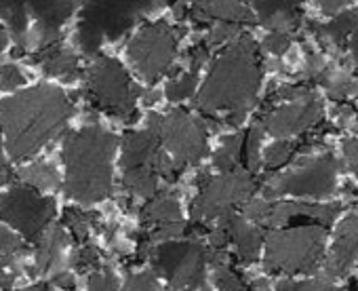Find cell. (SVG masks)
I'll list each match as a JSON object with an SVG mask.
<instances>
[{"label":"cell","instance_id":"6da1fadb","mask_svg":"<svg viewBox=\"0 0 358 291\" xmlns=\"http://www.w3.org/2000/svg\"><path fill=\"white\" fill-rule=\"evenodd\" d=\"M264 70L255 41L238 34L213 62L196 95V108L207 116H224L226 125H241L255 106Z\"/></svg>","mask_w":358,"mask_h":291},{"label":"cell","instance_id":"7a4b0ae2","mask_svg":"<svg viewBox=\"0 0 358 291\" xmlns=\"http://www.w3.org/2000/svg\"><path fill=\"white\" fill-rule=\"evenodd\" d=\"M74 108L68 95L53 85H36L0 101V127L13 161L32 159L43 146L62 133Z\"/></svg>","mask_w":358,"mask_h":291},{"label":"cell","instance_id":"3957f363","mask_svg":"<svg viewBox=\"0 0 358 291\" xmlns=\"http://www.w3.org/2000/svg\"><path fill=\"white\" fill-rule=\"evenodd\" d=\"M116 146V137L99 125L72 131L64 139V188L70 199L91 205L112 194V159Z\"/></svg>","mask_w":358,"mask_h":291},{"label":"cell","instance_id":"277c9868","mask_svg":"<svg viewBox=\"0 0 358 291\" xmlns=\"http://www.w3.org/2000/svg\"><path fill=\"white\" fill-rule=\"evenodd\" d=\"M78 3L80 0H0V20L15 43V55L57 45L62 26L72 17Z\"/></svg>","mask_w":358,"mask_h":291},{"label":"cell","instance_id":"5b68a950","mask_svg":"<svg viewBox=\"0 0 358 291\" xmlns=\"http://www.w3.org/2000/svg\"><path fill=\"white\" fill-rule=\"evenodd\" d=\"M162 3L164 0H87L76 30L80 51L95 55L103 43L120 38Z\"/></svg>","mask_w":358,"mask_h":291},{"label":"cell","instance_id":"8992f818","mask_svg":"<svg viewBox=\"0 0 358 291\" xmlns=\"http://www.w3.org/2000/svg\"><path fill=\"white\" fill-rule=\"evenodd\" d=\"M327 226L297 224L280 228L266 239V268L285 274H312L322 262Z\"/></svg>","mask_w":358,"mask_h":291},{"label":"cell","instance_id":"52a82bcc","mask_svg":"<svg viewBox=\"0 0 358 291\" xmlns=\"http://www.w3.org/2000/svg\"><path fill=\"white\" fill-rule=\"evenodd\" d=\"M85 78V93L95 108L120 120H135L139 89L133 85L129 72L122 68L120 62L108 55H97L89 66Z\"/></svg>","mask_w":358,"mask_h":291},{"label":"cell","instance_id":"ba28073f","mask_svg":"<svg viewBox=\"0 0 358 291\" xmlns=\"http://www.w3.org/2000/svg\"><path fill=\"white\" fill-rule=\"evenodd\" d=\"M148 129L158 135L162 148L179 167L196 165L207 157L209 148L205 120L184 108H175L164 116L150 114Z\"/></svg>","mask_w":358,"mask_h":291},{"label":"cell","instance_id":"9c48e42d","mask_svg":"<svg viewBox=\"0 0 358 291\" xmlns=\"http://www.w3.org/2000/svg\"><path fill=\"white\" fill-rule=\"evenodd\" d=\"M150 255L154 270L166 278L173 291H211L205 281L209 249L199 241H162Z\"/></svg>","mask_w":358,"mask_h":291},{"label":"cell","instance_id":"30bf717a","mask_svg":"<svg viewBox=\"0 0 358 291\" xmlns=\"http://www.w3.org/2000/svg\"><path fill=\"white\" fill-rule=\"evenodd\" d=\"M257 190V182L251 171L236 169L228 173H220L215 178H205L201 194L192 203V220L194 222H211L224 220L243 207L253 192Z\"/></svg>","mask_w":358,"mask_h":291},{"label":"cell","instance_id":"8fae6325","mask_svg":"<svg viewBox=\"0 0 358 291\" xmlns=\"http://www.w3.org/2000/svg\"><path fill=\"white\" fill-rule=\"evenodd\" d=\"M179 47V30L166 22H154L143 26L127 47L131 64L137 68L143 80L156 83L164 76L175 59Z\"/></svg>","mask_w":358,"mask_h":291},{"label":"cell","instance_id":"7c38bea8","mask_svg":"<svg viewBox=\"0 0 358 291\" xmlns=\"http://www.w3.org/2000/svg\"><path fill=\"white\" fill-rule=\"evenodd\" d=\"M55 218V201L30 184L13 186L0 197V220L20 230L28 243H38Z\"/></svg>","mask_w":358,"mask_h":291},{"label":"cell","instance_id":"4fadbf2b","mask_svg":"<svg viewBox=\"0 0 358 291\" xmlns=\"http://www.w3.org/2000/svg\"><path fill=\"white\" fill-rule=\"evenodd\" d=\"M339 163L333 155L314 157L295 169L272 178L266 184V199L295 194V197H312L322 199L335 192L337 186Z\"/></svg>","mask_w":358,"mask_h":291},{"label":"cell","instance_id":"5bb4252c","mask_svg":"<svg viewBox=\"0 0 358 291\" xmlns=\"http://www.w3.org/2000/svg\"><path fill=\"white\" fill-rule=\"evenodd\" d=\"M322 118V101L320 97L301 87L293 97L282 99L280 106H274L262 118L266 133L276 139H287L291 135H299L312 129Z\"/></svg>","mask_w":358,"mask_h":291},{"label":"cell","instance_id":"9a60e30c","mask_svg":"<svg viewBox=\"0 0 358 291\" xmlns=\"http://www.w3.org/2000/svg\"><path fill=\"white\" fill-rule=\"evenodd\" d=\"M122 169L133 167H150L160 178L173 182L179 173V167L171 155L162 148L158 135L150 129L143 131H127L122 135V157H120Z\"/></svg>","mask_w":358,"mask_h":291},{"label":"cell","instance_id":"2e32d148","mask_svg":"<svg viewBox=\"0 0 358 291\" xmlns=\"http://www.w3.org/2000/svg\"><path fill=\"white\" fill-rule=\"evenodd\" d=\"M339 213V205H312V203H272L264 226H297V224H322L331 226Z\"/></svg>","mask_w":358,"mask_h":291},{"label":"cell","instance_id":"e0dca14e","mask_svg":"<svg viewBox=\"0 0 358 291\" xmlns=\"http://www.w3.org/2000/svg\"><path fill=\"white\" fill-rule=\"evenodd\" d=\"M356 260H358V215L350 213L341 220L337 228L335 243L324 264L327 278L333 281V278L345 276Z\"/></svg>","mask_w":358,"mask_h":291},{"label":"cell","instance_id":"ac0fdd59","mask_svg":"<svg viewBox=\"0 0 358 291\" xmlns=\"http://www.w3.org/2000/svg\"><path fill=\"white\" fill-rule=\"evenodd\" d=\"M268 32H295L301 24V0H247Z\"/></svg>","mask_w":358,"mask_h":291},{"label":"cell","instance_id":"d6986e66","mask_svg":"<svg viewBox=\"0 0 358 291\" xmlns=\"http://www.w3.org/2000/svg\"><path fill=\"white\" fill-rule=\"evenodd\" d=\"M188 15L205 22H232V24H253V11L243 0H186Z\"/></svg>","mask_w":358,"mask_h":291},{"label":"cell","instance_id":"ffe728a7","mask_svg":"<svg viewBox=\"0 0 358 291\" xmlns=\"http://www.w3.org/2000/svg\"><path fill=\"white\" fill-rule=\"evenodd\" d=\"M222 224L228 230V239L236 249V255L243 264H251L257 260V253L264 243V232L259 230V224H253L245 215L230 213L222 220Z\"/></svg>","mask_w":358,"mask_h":291},{"label":"cell","instance_id":"44dd1931","mask_svg":"<svg viewBox=\"0 0 358 291\" xmlns=\"http://www.w3.org/2000/svg\"><path fill=\"white\" fill-rule=\"evenodd\" d=\"M68 243H70V236L62 226L47 230L41 236V241L36 243V272L43 276L62 272L64 251H66Z\"/></svg>","mask_w":358,"mask_h":291},{"label":"cell","instance_id":"7402d4cb","mask_svg":"<svg viewBox=\"0 0 358 291\" xmlns=\"http://www.w3.org/2000/svg\"><path fill=\"white\" fill-rule=\"evenodd\" d=\"M30 59L34 64H41L43 70L49 76H55V78L74 80L80 74V70H78V57L72 51L62 49L59 45H53V47H45L41 51H34V53H30Z\"/></svg>","mask_w":358,"mask_h":291},{"label":"cell","instance_id":"603a6c76","mask_svg":"<svg viewBox=\"0 0 358 291\" xmlns=\"http://www.w3.org/2000/svg\"><path fill=\"white\" fill-rule=\"evenodd\" d=\"M141 222L148 228H162V226H173V224H182V207L179 201L173 194L158 192L154 194L141 209Z\"/></svg>","mask_w":358,"mask_h":291},{"label":"cell","instance_id":"cb8c5ba5","mask_svg":"<svg viewBox=\"0 0 358 291\" xmlns=\"http://www.w3.org/2000/svg\"><path fill=\"white\" fill-rule=\"evenodd\" d=\"M314 32L322 38L333 43L335 47H345L348 38L358 30V11L350 9V11H341L337 15H333V20L324 26H312Z\"/></svg>","mask_w":358,"mask_h":291},{"label":"cell","instance_id":"d4e9b609","mask_svg":"<svg viewBox=\"0 0 358 291\" xmlns=\"http://www.w3.org/2000/svg\"><path fill=\"white\" fill-rule=\"evenodd\" d=\"M209 264L213 266V274H215V283L220 291H249L241 274L230 266L224 249L209 247Z\"/></svg>","mask_w":358,"mask_h":291},{"label":"cell","instance_id":"484cf974","mask_svg":"<svg viewBox=\"0 0 358 291\" xmlns=\"http://www.w3.org/2000/svg\"><path fill=\"white\" fill-rule=\"evenodd\" d=\"M158 173L150 167H133V169H122V184L124 188L141 199H152L158 194Z\"/></svg>","mask_w":358,"mask_h":291},{"label":"cell","instance_id":"4316f807","mask_svg":"<svg viewBox=\"0 0 358 291\" xmlns=\"http://www.w3.org/2000/svg\"><path fill=\"white\" fill-rule=\"evenodd\" d=\"M243 143H245V133H236V135L226 137L224 143L220 146V150L213 157L215 169H220L222 173L241 169V165H243Z\"/></svg>","mask_w":358,"mask_h":291},{"label":"cell","instance_id":"83f0119b","mask_svg":"<svg viewBox=\"0 0 358 291\" xmlns=\"http://www.w3.org/2000/svg\"><path fill=\"white\" fill-rule=\"evenodd\" d=\"M306 143H301V141H293V139H278L276 143H272L270 148L266 150V155H264V165H266V169L268 171H276V169H280L282 165H287L301 148H303Z\"/></svg>","mask_w":358,"mask_h":291},{"label":"cell","instance_id":"f1b7e54d","mask_svg":"<svg viewBox=\"0 0 358 291\" xmlns=\"http://www.w3.org/2000/svg\"><path fill=\"white\" fill-rule=\"evenodd\" d=\"M20 176H22V180H26L30 186H34L38 190H53V188L59 186L57 171L47 163H34V165L22 169Z\"/></svg>","mask_w":358,"mask_h":291},{"label":"cell","instance_id":"f546056e","mask_svg":"<svg viewBox=\"0 0 358 291\" xmlns=\"http://www.w3.org/2000/svg\"><path fill=\"white\" fill-rule=\"evenodd\" d=\"M95 220H97L95 213H87V211H80V209L70 207V209H66L64 222H62V224L70 228L72 236H74L78 243H85L87 236H89V232H91V226L95 224Z\"/></svg>","mask_w":358,"mask_h":291},{"label":"cell","instance_id":"4dcf8cb0","mask_svg":"<svg viewBox=\"0 0 358 291\" xmlns=\"http://www.w3.org/2000/svg\"><path fill=\"white\" fill-rule=\"evenodd\" d=\"M266 133L264 125L257 122L253 125L247 133H245V143H243V167L247 171H255L259 165V143H262V135Z\"/></svg>","mask_w":358,"mask_h":291},{"label":"cell","instance_id":"1f68e13d","mask_svg":"<svg viewBox=\"0 0 358 291\" xmlns=\"http://www.w3.org/2000/svg\"><path fill=\"white\" fill-rule=\"evenodd\" d=\"M24 251H28V245L11 230L0 226V268L15 266V255Z\"/></svg>","mask_w":358,"mask_h":291},{"label":"cell","instance_id":"d6a6232c","mask_svg":"<svg viewBox=\"0 0 358 291\" xmlns=\"http://www.w3.org/2000/svg\"><path fill=\"white\" fill-rule=\"evenodd\" d=\"M196 85H199V70L190 68L188 72L179 74L177 78H173L166 87V97L171 101H184L188 99L194 91H196Z\"/></svg>","mask_w":358,"mask_h":291},{"label":"cell","instance_id":"836d02e7","mask_svg":"<svg viewBox=\"0 0 358 291\" xmlns=\"http://www.w3.org/2000/svg\"><path fill=\"white\" fill-rule=\"evenodd\" d=\"M99 260H101V257H99V251H97L95 245H80V247L74 251L70 264H72L78 272H87V270H97V268H99Z\"/></svg>","mask_w":358,"mask_h":291},{"label":"cell","instance_id":"e575fe53","mask_svg":"<svg viewBox=\"0 0 358 291\" xmlns=\"http://www.w3.org/2000/svg\"><path fill=\"white\" fill-rule=\"evenodd\" d=\"M331 278H310V281H280L276 291H331Z\"/></svg>","mask_w":358,"mask_h":291},{"label":"cell","instance_id":"d590c367","mask_svg":"<svg viewBox=\"0 0 358 291\" xmlns=\"http://www.w3.org/2000/svg\"><path fill=\"white\" fill-rule=\"evenodd\" d=\"M89 291H118V278L112 268L95 270L89 276Z\"/></svg>","mask_w":358,"mask_h":291},{"label":"cell","instance_id":"8d00e7d4","mask_svg":"<svg viewBox=\"0 0 358 291\" xmlns=\"http://www.w3.org/2000/svg\"><path fill=\"white\" fill-rule=\"evenodd\" d=\"M122 291H164V289L160 287V283L156 281L152 272H139V274L129 276Z\"/></svg>","mask_w":358,"mask_h":291},{"label":"cell","instance_id":"74e56055","mask_svg":"<svg viewBox=\"0 0 358 291\" xmlns=\"http://www.w3.org/2000/svg\"><path fill=\"white\" fill-rule=\"evenodd\" d=\"M26 83V76L22 74V70L13 64H7L0 68V89H7L13 91L17 87H22Z\"/></svg>","mask_w":358,"mask_h":291},{"label":"cell","instance_id":"f35d334b","mask_svg":"<svg viewBox=\"0 0 358 291\" xmlns=\"http://www.w3.org/2000/svg\"><path fill=\"white\" fill-rule=\"evenodd\" d=\"M262 47H264L266 51L274 53V55H282V53L291 47V32H270V34L264 38Z\"/></svg>","mask_w":358,"mask_h":291},{"label":"cell","instance_id":"ab89813d","mask_svg":"<svg viewBox=\"0 0 358 291\" xmlns=\"http://www.w3.org/2000/svg\"><path fill=\"white\" fill-rule=\"evenodd\" d=\"M343 157H345V163L350 165V169L358 178V139L356 137L343 141Z\"/></svg>","mask_w":358,"mask_h":291},{"label":"cell","instance_id":"60d3db41","mask_svg":"<svg viewBox=\"0 0 358 291\" xmlns=\"http://www.w3.org/2000/svg\"><path fill=\"white\" fill-rule=\"evenodd\" d=\"M316 5H318V9L324 13V15H337V13H341L343 11V7L348 5V0H316Z\"/></svg>","mask_w":358,"mask_h":291},{"label":"cell","instance_id":"b9f144b4","mask_svg":"<svg viewBox=\"0 0 358 291\" xmlns=\"http://www.w3.org/2000/svg\"><path fill=\"white\" fill-rule=\"evenodd\" d=\"M13 180V173L5 161V152H3V139H0V186H5Z\"/></svg>","mask_w":358,"mask_h":291},{"label":"cell","instance_id":"7bdbcfd3","mask_svg":"<svg viewBox=\"0 0 358 291\" xmlns=\"http://www.w3.org/2000/svg\"><path fill=\"white\" fill-rule=\"evenodd\" d=\"M53 283H55L57 287H62L64 291H74V276L68 274V272H57V274L53 276Z\"/></svg>","mask_w":358,"mask_h":291},{"label":"cell","instance_id":"ee69618b","mask_svg":"<svg viewBox=\"0 0 358 291\" xmlns=\"http://www.w3.org/2000/svg\"><path fill=\"white\" fill-rule=\"evenodd\" d=\"M348 53H350V57H352V64L358 68V30L348 38Z\"/></svg>","mask_w":358,"mask_h":291},{"label":"cell","instance_id":"f6af8a7d","mask_svg":"<svg viewBox=\"0 0 358 291\" xmlns=\"http://www.w3.org/2000/svg\"><path fill=\"white\" fill-rule=\"evenodd\" d=\"M9 45V30H5L3 26H0V53H3Z\"/></svg>","mask_w":358,"mask_h":291},{"label":"cell","instance_id":"bcb514c9","mask_svg":"<svg viewBox=\"0 0 358 291\" xmlns=\"http://www.w3.org/2000/svg\"><path fill=\"white\" fill-rule=\"evenodd\" d=\"M20 291H53V289L49 285H45V283H38V285L26 287V289H20Z\"/></svg>","mask_w":358,"mask_h":291},{"label":"cell","instance_id":"7dc6e473","mask_svg":"<svg viewBox=\"0 0 358 291\" xmlns=\"http://www.w3.org/2000/svg\"><path fill=\"white\" fill-rule=\"evenodd\" d=\"M249 291H268V285H266V281H255Z\"/></svg>","mask_w":358,"mask_h":291},{"label":"cell","instance_id":"c3c4849f","mask_svg":"<svg viewBox=\"0 0 358 291\" xmlns=\"http://www.w3.org/2000/svg\"><path fill=\"white\" fill-rule=\"evenodd\" d=\"M331 291H339V289H335V287H333V289H331Z\"/></svg>","mask_w":358,"mask_h":291}]
</instances>
